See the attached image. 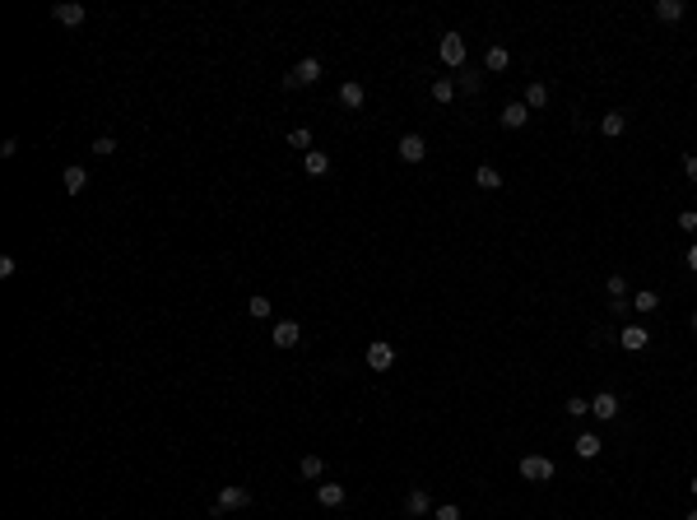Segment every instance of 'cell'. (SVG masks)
I'll return each instance as SVG.
<instances>
[{
    "label": "cell",
    "instance_id": "31",
    "mask_svg": "<svg viewBox=\"0 0 697 520\" xmlns=\"http://www.w3.org/2000/svg\"><path fill=\"white\" fill-rule=\"evenodd\" d=\"M251 316H256V321H266V316H270V298H251Z\"/></svg>",
    "mask_w": 697,
    "mask_h": 520
},
{
    "label": "cell",
    "instance_id": "6",
    "mask_svg": "<svg viewBox=\"0 0 697 520\" xmlns=\"http://www.w3.org/2000/svg\"><path fill=\"white\" fill-rule=\"evenodd\" d=\"M619 409H623V404H619V395H614V390H600V395L590 399V413H595L600 423H614V418H619Z\"/></svg>",
    "mask_w": 697,
    "mask_h": 520
},
{
    "label": "cell",
    "instance_id": "16",
    "mask_svg": "<svg viewBox=\"0 0 697 520\" xmlns=\"http://www.w3.org/2000/svg\"><path fill=\"white\" fill-rule=\"evenodd\" d=\"M600 131H604L609 140H619V135L628 131V111H604V116H600Z\"/></svg>",
    "mask_w": 697,
    "mask_h": 520
},
{
    "label": "cell",
    "instance_id": "24",
    "mask_svg": "<svg viewBox=\"0 0 697 520\" xmlns=\"http://www.w3.org/2000/svg\"><path fill=\"white\" fill-rule=\"evenodd\" d=\"M632 307H637V311H646V316H651V311L660 307V293H651V288H642V293L632 298Z\"/></svg>",
    "mask_w": 697,
    "mask_h": 520
},
{
    "label": "cell",
    "instance_id": "39",
    "mask_svg": "<svg viewBox=\"0 0 697 520\" xmlns=\"http://www.w3.org/2000/svg\"><path fill=\"white\" fill-rule=\"evenodd\" d=\"M405 520H410V516H405Z\"/></svg>",
    "mask_w": 697,
    "mask_h": 520
},
{
    "label": "cell",
    "instance_id": "5",
    "mask_svg": "<svg viewBox=\"0 0 697 520\" xmlns=\"http://www.w3.org/2000/svg\"><path fill=\"white\" fill-rule=\"evenodd\" d=\"M391 363H395V349H391L386 339L367 344V367H372V372H391Z\"/></svg>",
    "mask_w": 697,
    "mask_h": 520
},
{
    "label": "cell",
    "instance_id": "29",
    "mask_svg": "<svg viewBox=\"0 0 697 520\" xmlns=\"http://www.w3.org/2000/svg\"><path fill=\"white\" fill-rule=\"evenodd\" d=\"M679 228H684L688 237H697V210H684V214H679Z\"/></svg>",
    "mask_w": 697,
    "mask_h": 520
},
{
    "label": "cell",
    "instance_id": "10",
    "mask_svg": "<svg viewBox=\"0 0 697 520\" xmlns=\"http://www.w3.org/2000/svg\"><path fill=\"white\" fill-rule=\"evenodd\" d=\"M423 154H428L423 135H400V158H405V163H423Z\"/></svg>",
    "mask_w": 697,
    "mask_h": 520
},
{
    "label": "cell",
    "instance_id": "19",
    "mask_svg": "<svg viewBox=\"0 0 697 520\" xmlns=\"http://www.w3.org/2000/svg\"><path fill=\"white\" fill-rule=\"evenodd\" d=\"M475 186L479 191H502V172H498V167H479V172H475Z\"/></svg>",
    "mask_w": 697,
    "mask_h": 520
},
{
    "label": "cell",
    "instance_id": "11",
    "mask_svg": "<svg viewBox=\"0 0 697 520\" xmlns=\"http://www.w3.org/2000/svg\"><path fill=\"white\" fill-rule=\"evenodd\" d=\"M646 344H651V330H646V325H623V349H628V353H642Z\"/></svg>",
    "mask_w": 697,
    "mask_h": 520
},
{
    "label": "cell",
    "instance_id": "34",
    "mask_svg": "<svg viewBox=\"0 0 697 520\" xmlns=\"http://www.w3.org/2000/svg\"><path fill=\"white\" fill-rule=\"evenodd\" d=\"M684 172H688V181L697 186V154H688V158H684Z\"/></svg>",
    "mask_w": 697,
    "mask_h": 520
},
{
    "label": "cell",
    "instance_id": "27",
    "mask_svg": "<svg viewBox=\"0 0 697 520\" xmlns=\"http://www.w3.org/2000/svg\"><path fill=\"white\" fill-rule=\"evenodd\" d=\"M288 144H293V149H307V154H311V131H307V126L288 131Z\"/></svg>",
    "mask_w": 697,
    "mask_h": 520
},
{
    "label": "cell",
    "instance_id": "4",
    "mask_svg": "<svg viewBox=\"0 0 697 520\" xmlns=\"http://www.w3.org/2000/svg\"><path fill=\"white\" fill-rule=\"evenodd\" d=\"M554 474H558V465L549 455H525V460H520V478H525V483H549Z\"/></svg>",
    "mask_w": 697,
    "mask_h": 520
},
{
    "label": "cell",
    "instance_id": "15",
    "mask_svg": "<svg viewBox=\"0 0 697 520\" xmlns=\"http://www.w3.org/2000/svg\"><path fill=\"white\" fill-rule=\"evenodd\" d=\"M344 497H349L344 483H316V502L321 507H344Z\"/></svg>",
    "mask_w": 697,
    "mask_h": 520
},
{
    "label": "cell",
    "instance_id": "12",
    "mask_svg": "<svg viewBox=\"0 0 697 520\" xmlns=\"http://www.w3.org/2000/svg\"><path fill=\"white\" fill-rule=\"evenodd\" d=\"M61 186H66V195H79V191L89 186V172H84L79 163H70L66 172H61Z\"/></svg>",
    "mask_w": 697,
    "mask_h": 520
},
{
    "label": "cell",
    "instance_id": "32",
    "mask_svg": "<svg viewBox=\"0 0 697 520\" xmlns=\"http://www.w3.org/2000/svg\"><path fill=\"white\" fill-rule=\"evenodd\" d=\"M437 520H460V507H455V502H442V507H437Z\"/></svg>",
    "mask_w": 697,
    "mask_h": 520
},
{
    "label": "cell",
    "instance_id": "1",
    "mask_svg": "<svg viewBox=\"0 0 697 520\" xmlns=\"http://www.w3.org/2000/svg\"><path fill=\"white\" fill-rule=\"evenodd\" d=\"M321 75H326V66H321V61H316V56H302L298 66H293V70L284 75V89H307V84H316Z\"/></svg>",
    "mask_w": 697,
    "mask_h": 520
},
{
    "label": "cell",
    "instance_id": "9",
    "mask_svg": "<svg viewBox=\"0 0 697 520\" xmlns=\"http://www.w3.org/2000/svg\"><path fill=\"white\" fill-rule=\"evenodd\" d=\"M270 339H275V349H293V344L302 339V330H298V321H275Z\"/></svg>",
    "mask_w": 697,
    "mask_h": 520
},
{
    "label": "cell",
    "instance_id": "23",
    "mask_svg": "<svg viewBox=\"0 0 697 520\" xmlns=\"http://www.w3.org/2000/svg\"><path fill=\"white\" fill-rule=\"evenodd\" d=\"M302 478H326V460H321V455H302Z\"/></svg>",
    "mask_w": 697,
    "mask_h": 520
},
{
    "label": "cell",
    "instance_id": "8",
    "mask_svg": "<svg viewBox=\"0 0 697 520\" xmlns=\"http://www.w3.org/2000/svg\"><path fill=\"white\" fill-rule=\"evenodd\" d=\"M525 121H530V107H525V102H507V107L498 111V126H502V131H520Z\"/></svg>",
    "mask_w": 697,
    "mask_h": 520
},
{
    "label": "cell",
    "instance_id": "20",
    "mask_svg": "<svg viewBox=\"0 0 697 520\" xmlns=\"http://www.w3.org/2000/svg\"><path fill=\"white\" fill-rule=\"evenodd\" d=\"M340 102L344 107H363V84H358V79H344L340 84Z\"/></svg>",
    "mask_w": 697,
    "mask_h": 520
},
{
    "label": "cell",
    "instance_id": "14",
    "mask_svg": "<svg viewBox=\"0 0 697 520\" xmlns=\"http://www.w3.org/2000/svg\"><path fill=\"white\" fill-rule=\"evenodd\" d=\"M572 451L581 455V460H595V455L604 451V442H600L595 432H581V437H576V442H572Z\"/></svg>",
    "mask_w": 697,
    "mask_h": 520
},
{
    "label": "cell",
    "instance_id": "25",
    "mask_svg": "<svg viewBox=\"0 0 697 520\" xmlns=\"http://www.w3.org/2000/svg\"><path fill=\"white\" fill-rule=\"evenodd\" d=\"M451 98H455V79L437 75V84H432V102H451Z\"/></svg>",
    "mask_w": 697,
    "mask_h": 520
},
{
    "label": "cell",
    "instance_id": "35",
    "mask_svg": "<svg viewBox=\"0 0 697 520\" xmlns=\"http://www.w3.org/2000/svg\"><path fill=\"white\" fill-rule=\"evenodd\" d=\"M684 265H688V270H693V274H697V242H693V246H688V255H684Z\"/></svg>",
    "mask_w": 697,
    "mask_h": 520
},
{
    "label": "cell",
    "instance_id": "3",
    "mask_svg": "<svg viewBox=\"0 0 697 520\" xmlns=\"http://www.w3.org/2000/svg\"><path fill=\"white\" fill-rule=\"evenodd\" d=\"M437 56H442V66H446V70H460V66H465V56H470V47H465V37H460V33H442V42H437Z\"/></svg>",
    "mask_w": 697,
    "mask_h": 520
},
{
    "label": "cell",
    "instance_id": "38",
    "mask_svg": "<svg viewBox=\"0 0 697 520\" xmlns=\"http://www.w3.org/2000/svg\"><path fill=\"white\" fill-rule=\"evenodd\" d=\"M693 334H697V311H693Z\"/></svg>",
    "mask_w": 697,
    "mask_h": 520
},
{
    "label": "cell",
    "instance_id": "7",
    "mask_svg": "<svg viewBox=\"0 0 697 520\" xmlns=\"http://www.w3.org/2000/svg\"><path fill=\"white\" fill-rule=\"evenodd\" d=\"M52 19L66 23V28H79V23H84V5H79V0H56V5H52Z\"/></svg>",
    "mask_w": 697,
    "mask_h": 520
},
{
    "label": "cell",
    "instance_id": "21",
    "mask_svg": "<svg viewBox=\"0 0 697 520\" xmlns=\"http://www.w3.org/2000/svg\"><path fill=\"white\" fill-rule=\"evenodd\" d=\"M484 66L488 70H507L511 66V52H507V47H488V52H484Z\"/></svg>",
    "mask_w": 697,
    "mask_h": 520
},
{
    "label": "cell",
    "instance_id": "28",
    "mask_svg": "<svg viewBox=\"0 0 697 520\" xmlns=\"http://www.w3.org/2000/svg\"><path fill=\"white\" fill-rule=\"evenodd\" d=\"M93 154H98V158L117 154V140H112V135H98V140H93Z\"/></svg>",
    "mask_w": 697,
    "mask_h": 520
},
{
    "label": "cell",
    "instance_id": "26",
    "mask_svg": "<svg viewBox=\"0 0 697 520\" xmlns=\"http://www.w3.org/2000/svg\"><path fill=\"white\" fill-rule=\"evenodd\" d=\"M563 413H567V418H586V413H590V404H586L581 395H572V399L563 404Z\"/></svg>",
    "mask_w": 697,
    "mask_h": 520
},
{
    "label": "cell",
    "instance_id": "37",
    "mask_svg": "<svg viewBox=\"0 0 697 520\" xmlns=\"http://www.w3.org/2000/svg\"><path fill=\"white\" fill-rule=\"evenodd\" d=\"M688 488H693V497H697V478H693V483H688Z\"/></svg>",
    "mask_w": 697,
    "mask_h": 520
},
{
    "label": "cell",
    "instance_id": "22",
    "mask_svg": "<svg viewBox=\"0 0 697 520\" xmlns=\"http://www.w3.org/2000/svg\"><path fill=\"white\" fill-rule=\"evenodd\" d=\"M525 107H549V84H540V79H535V84H530V89H525Z\"/></svg>",
    "mask_w": 697,
    "mask_h": 520
},
{
    "label": "cell",
    "instance_id": "33",
    "mask_svg": "<svg viewBox=\"0 0 697 520\" xmlns=\"http://www.w3.org/2000/svg\"><path fill=\"white\" fill-rule=\"evenodd\" d=\"M609 298H628V284H623V274L609 279Z\"/></svg>",
    "mask_w": 697,
    "mask_h": 520
},
{
    "label": "cell",
    "instance_id": "17",
    "mask_svg": "<svg viewBox=\"0 0 697 520\" xmlns=\"http://www.w3.org/2000/svg\"><path fill=\"white\" fill-rule=\"evenodd\" d=\"M302 167H307V177H326V172H330V154L311 149V154H302Z\"/></svg>",
    "mask_w": 697,
    "mask_h": 520
},
{
    "label": "cell",
    "instance_id": "18",
    "mask_svg": "<svg viewBox=\"0 0 697 520\" xmlns=\"http://www.w3.org/2000/svg\"><path fill=\"white\" fill-rule=\"evenodd\" d=\"M655 19L660 23H679L684 19V0H655Z\"/></svg>",
    "mask_w": 697,
    "mask_h": 520
},
{
    "label": "cell",
    "instance_id": "13",
    "mask_svg": "<svg viewBox=\"0 0 697 520\" xmlns=\"http://www.w3.org/2000/svg\"><path fill=\"white\" fill-rule=\"evenodd\" d=\"M405 511H410V520L428 516V511H432V497H428V488H414L410 497H405Z\"/></svg>",
    "mask_w": 697,
    "mask_h": 520
},
{
    "label": "cell",
    "instance_id": "2",
    "mask_svg": "<svg viewBox=\"0 0 697 520\" xmlns=\"http://www.w3.org/2000/svg\"><path fill=\"white\" fill-rule=\"evenodd\" d=\"M242 507H251V488H242V483H228L214 497V516H228V511H242Z\"/></svg>",
    "mask_w": 697,
    "mask_h": 520
},
{
    "label": "cell",
    "instance_id": "30",
    "mask_svg": "<svg viewBox=\"0 0 697 520\" xmlns=\"http://www.w3.org/2000/svg\"><path fill=\"white\" fill-rule=\"evenodd\" d=\"M455 93H479V75H460L455 79Z\"/></svg>",
    "mask_w": 697,
    "mask_h": 520
},
{
    "label": "cell",
    "instance_id": "36",
    "mask_svg": "<svg viewBox=\"0 0 697 520\" xmlns=\"http://www.w3.org/2000/svg\"><path fill=\"white\" fill-rule=\"evenodd\" d=\"M684 520H697V507H693V511H688V516H684Z\"/></svg>",
    "mask_w": 697,
    "mask_h": 520
}]
</instances>
